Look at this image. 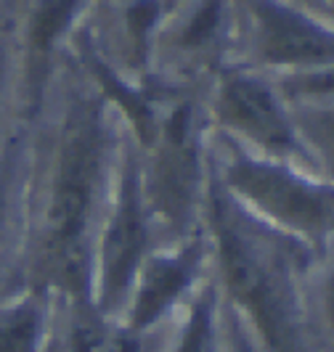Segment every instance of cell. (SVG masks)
Instances as JSON below:
<instances>
[{
  "instance_id": "obj_12",
  "label": "cell",
  "mask_w": 334,
  "mask_h": 352,
  "mask_svg": "<svg viewBox=\"0 0 334 352\" xmlns=\"http://www.w3.org/2000/svg\"><path fill=\"white\" fill-rule=\"evenodd\" d=\"M218 16H220V3H218V0H207V3L199 8V14L194 16L191 24H189V30H186V35H183V43H189V45L205 43V40L215 32Z\"/></svg>"
},
{
  "instance_id": "obj_15",
  "label": "cell",
  "mask_w": 334,
  "mask_h": 352,
  "mask_svg": "<svg viewBox=\"0 0 334 352\" xmlns=\"http://www.w3.org/2000/svg\"><path fill=\"white\" fill-rule=\"evenodd\" d=\"M298 90L302 93H329L334 90V74H324V77H308V80H300Z\"/></svg>"
},
{
  "instance_id": "obj_7",
  "label": "cell",
  "mask_w": 334,
  "mask_h": 352,
  "mask_svg": "<svg viewBox=\"0 0 334 352\" xmlns=\"http://www.w3.org/2000/svg\"><path fill=\"white\" fill-rule=\"evenodd\" d=\"M196 177L194 154V117L191 106H183L173 114L165 133V151L159 162V204L173 217L189 210Z\"/></svg>"
},
{
  "instance_id": "obj_5",
  "label": "cell",
  "mask_w": 334,
  "mask_h": 352,
  "mask_svg": "<svg viewBox=\"0 0 334 352\" xmlns=\"http://www.w3.org/2000/svg\"><path fill=\"white\" fill-rule=\"evenodd\" d=\"M260 27V51L271 64L334 58V35L276 0H252Z\"/></svg>"
},
{
  "instance_id": "obj_4",
  "label": "cell",
  "mask_w": 334,
  "mask_h": 352,
  "mask_svg": "<svg viewBox=\"0 0 334 352\" xmlns=\"http://www.w3.org/2000/svg\"><path fill=\"white\" fill-rule=\"evenodd\" d=\"M143 247H146V223H143L141 199H138V183L133 173H127L117 214L112 217V226L104 239L98 313H112L114 307H120L125 292L130 289L133 273L138 267Z\"/></svg>"
},
{
  "instance_id": "obj_3",
  "label": "cell",
  "mask_w": 334,
  "mask_h": 352,
  "mask_svg": "<svg viewBox=\"0 0 334 352\" xmlns=\"http://www.w3.org/2000/svg\"><path fill=\"white\" fill-rule=\"evenodd\" d=\"M229 177L249 201L292 228L324 233L334 226V191L308 186L300 177L252 159H236Z\"/></svg>"
},
{
  "instance_id": "obj_17",
  "label": "cell",
  "mask_w": 334,
  "mask_h": 352,
  "mask_svg": "<svg viewBox=\"0 0 334 352\" xmlns=\"http://www.w3.org/2000/svg\"><path fill=\"white\" fill-rule=\"evenodd\" d=\"M324 316H326V323L334 331V276L329 278L326 289H324Z\"/></svg>"
},
{
  "instance_id": "obj_1",
  "label": "cell",
  "mask_w": 334,
  "mask_h": 352,
  "mask_svg": "<svg viewBox=\"0 0 334 352\" xmlns=\"http://www.w3.org/2000/svg\"><path fill=\"white\" fill-rule=\"evenodd\" d=\"M104 157L101 120L93 109H77L67 122L51 199H48V252L61 283L77 300L85 294V267L80 257V241L85 236L90 204Z\"/></svg>"
},
{
  "instance_id": "obj_11",
  "label": "cell",
  "mask_w": 334,
  "mask_h": 352,
  "mask_svg": "<svg viewBox=\"0 0 334 352\" xmlns=\"http://www.w3.org/2000/svg\"><path fill=\"white\" fill-rule=\"evenodd\" d=\"M74 6H77V0H45L43 3V8H40V14L35 19V30H32V40H35V45L40 51H45L56 40L59 30L72 16Z\"/></svg>"
},
{
  "instance_id": "obj_2",
  "label": "cell",
  "mask_w": 334,
  "mask_h": 352,
  "mask_svg": "<svg viewBox=\"0 0 334 352\" xmlns=\"http://www.w3.org/2000/svg\"><path fill=\"white\" fill-rule=\"evenodd\" d=\"M215 233L220 241V257L226 270V283L231 294L244 305L255 320L268 352H308V339L298 316L295 300L273 267L260 260L258 249L249 244L244 233H239L236 217L229 212L226 201L212 194Z\"/></svg>"
},
{
  "instance_id": "obj_13",
  "label": "cell",
  "mask_w": 334,
  "mask_h": 352,
  "mask_svg": "<svg viewBox=\"0 0 334 352\" xmlns=\"http://www.w3.org/2000/svg\"><path fill=\"white\" fill-rule=\"evenodd\" d=\"M308 130H311L313 141H316L318 146H324L334 157V111L311 117V120H308Z\"/></svg>"
},
{
  "instance_id": "obj_9",
  "label": "cell",
  "mask_w": 334,
  "mask_h": 352,
  "mask_svg": "<svg viewBox=\"0 0 334 352\" xmlns=\"http://www.w3.org/2000/svg\"><path fill=\"white\" fill-rule=\"evenodd\" d=\"M45 313L37 300H17L0 307V352H43Z\"/></svg>"
},
{
  "instance_id": "obj_8",
  "label": "cell",
  "mask_w": 334,
  "mask_h": 352,
  "mask_svg": "<svg viewBox=\"0 0 334 352\" xmlns=\"http://www.w3.org/2000/svg\"><path fill=\"white\" fill-rule=\"evenodd\" d=\"M196 263H199L196 249H186L180 257H167V260L152 263L149 273L143 276L141 292L133 302V310L127 318V331L146 334L162 318V313L176 302L178 294L189 286Z\"/></svg>"
},
{
  "instance_id": "obj_14",
  "label": "cell",
  "mask_w": 334,
  "mask_h": 352,
  "mask_svg": "<svg viewBox=\"0 0 334 352\" xmlns=\"http://www.w3.org/2000/svg\"><path fill=\"white\" fill-rule=\"evenodd\" d=\"M154 19H157V3H152V0L136 3V6L130 8V27H133V35L138 37V40H143L146 30L152 27Z\"/></svg>"
},
{
  "instance_id": "obj_18",
  "label": "cell",
  "mask_w": 334,
  "mask_h": 352,
  "mask_svg": "<svg viewBox=\"0 0 334 352\" xmlns=\"http://www.w3.org/2000/svg\"><path fill=\"white\" fill-rule=\"evenodd\" d=\"M0 74H3V61H0Z\"/></svg>"
},
{
  "instance_id": "obj_6",
  "label": "cell",
  "mask_w": 334,
  "mask_h": 352,
  "mask_svg": "<svg viewBox=\"0 0 334 352\" xmlns=\"http://www.w3.org/2000/svg\"><path fill=\"white\" fill-rule=\"evenodd\" d=\"M220 109L231 124L244 130L258 143H265L271 148L295 146L292 127L284 120L273 96L260 82L247 80V77H229L220 93Z\"/></svg>"
},
{
  "instance_id": "obj_16",
  "label": "cell",
  "mask_w": 334,
  "mask_h": 352,
  "mask_svg": "<svg viewBox=\"0 0 334 352\" xmlns=\"http://www.w3.org/2000/svg\"><path fill=\"white\" fill-rule=\"evenodd\" d=\"M231 352H260L255 342L244 334V329H239L236 320H231Z\"/></svg>"
},
{
  "instance_id": "obj_10",
  "label": "cell",
  "mask_w": 334,
  "mask_h": 352,
  "mask_svg": "<svg viewBox=\"0 0 334 352\" xmlns=\"http://www.w3.org/2000/svg\"><path fill=\"white\" fill-rule=\"evenodd\" d=\"M173 352H212V297H202L194 305L191 316L183 326L180 342Z\"/></svg>"
}]
</instances>
